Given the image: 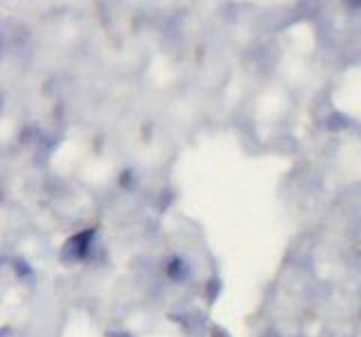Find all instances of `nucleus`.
<instances>
[{"mask_svg":"<svg viewBox=\"0 0 361 337\" xmlns=\"http://www.w3.org/2000/svg\"><path fill=\"white\" fill-rule=\"evenodd\" d=\"M90 236H93V231H81V234H77V236L68 243V250H70L75 257H84V252H86V248H88Z\"/></svg>","mask_w":361,"mask_h":337,"instance_id":"obj_1","label":"nucleus"}]
</instances>
